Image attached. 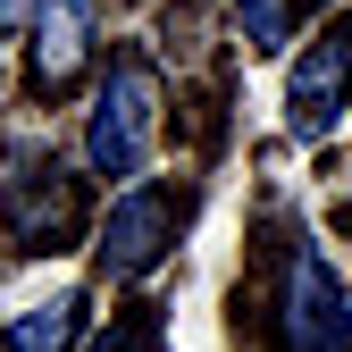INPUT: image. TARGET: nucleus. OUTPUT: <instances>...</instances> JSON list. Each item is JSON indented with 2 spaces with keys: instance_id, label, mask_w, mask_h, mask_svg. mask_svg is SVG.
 <instances>
[{
  "instance_id": "f257e3e1",
  "label": "nucleus",
  "mask_w": 352,
  "mask_h": 352,
  "mask_svg": "<svg viewBox=\"0 0 352 352\" xmlns=\"http://www.w3.org/2000/svg\"><path fill=\"white\" fill-rule=\"evenodd\" d=\"M151 135H160V67L143 51H118L93 118H84V160H93V176H143Z\"/></svg>"
},
{
  "instance_id": "f03ea898",
  "label": "nucleus",
  "mask_w": 352,
  "mask_h": 352,
  "mask_svg": "<svg viewBox=\"0 0 352 352\" xmlns=\"http://www.w3.org/2000/svg\"><path fill=\"white\" fill-rule=\"evenodd\" d=\"M277 352H352V311H344V285L319 260L311 235L285 243V269H277Z\"/></svg>"
},
{
  "instance_id": "7ed1b4c3",
  "label": "nucleus",
  "mask_w": 352,
  "mask_h": 352,
  "mask_svg": "<svg viewBox=\"0 0 352 352\" xmlns=\"http://www.w3.org/2000/svg\"><path fill=\"white\" fill-rule=\"evenodd\" d=\"M0 218H9L17 252H67L84 235V185L59 160L9 151V176H0Z\"/></svg>"
},
{
  "instance_id": "20e7f679",
  "label": "nucleus",
  "mask_w": 352,
  "mask_h": 352,
  "mask_svg": "<svg viewBox=\"0 0 352 352\" xmlns=\"http://www.w3.org/2000/svg\"><path fill=\"white\" fill-rule=\"evenodd\" d=\"M176 218H185V201L168 185H126L101 218V277H118V285L151 277L168 260V243H176Z\"/></svg>"
},
{
  "instance_id": "39448f33",
  "label": "nucleus",
  "mask_w": 352,
  "mask_h": 352,
  "mask_svg": "<svg viewBox=\"0 0 352 352\" xmlns=\"http://www.w3.org/2000/svg\"><path fill=\"white\" fill-rule=\"evenodd\" d=\"M344 101H352V9L336 17V25H319L311 34V51L294 59V84H285V126L302 143H319L327 126L344 118Z\"/></svg>"
},
{
  "instance_id": "423d86ee",
  "label": "nucleus",
  "mask_w": 352,
  "mask_h": 352,
  "mask_svg": "<svg viewBox=\"0 0 352 352\" xmlns=\"http://www.w3.org/2000/svg\"><path fill=\"white\" fill-rule=\"evenodd\" d=\"M25 25H34V84L42 93H67L93 59V25H101V0H25Z\"/></svg>"
},
{
  "instance_id": "0eeeda50",
  "label": "nucleus",
  "mask_w": 352,
  "mask_h": 352,
  "mask_svg": "<svg viewBox=\"0 0 352 352\" xmlns=\"http://www.w3.org/2000/svg\"><path fill=\"white\" fill-rule=\"evenodd\" d=\"M76 327H84V294H51V302H34V311H17L9 352H67Z\"/></svg>"
},
{
  "instance_id": "6e6552de",
  "label": "nucleus",
  "mask_w": 352,
  "mask_h": 352,
  "mask_svg": "<svg viewBox=\"0 0 352 352\" xmlns=\"http://www.w3.org/2000/svg\"><path fill=\"white\" fill-rule=\"evenodd\" d=\"M227 9L243 17V42L260 59H277L285 42H294V0H227Z\"/></svg>"
},
{
  "instance_id": "1a4fd4ad",
  "label": "nucleus",
  "mask_w": 352,
  "mask_h": 352,
  "mask_svg": "<svg viewBox=\"0 0 352 352\" xmlns=\"http://www.w3.org/2000/svg\"><path fill=\"white\" fill-rule=\"evenodd\" d=\"M160 336H168V319H160V302H126V319L93 344V352H160Z\"/></svg>"
},
{
  "instance_id": "9d476101",
  "label": "nucleus",
  "mask_w": 352,
  "mask_h": 352,
  "mask_svg": "<svg viewBox=\"0 0 352 352\" xmlns=\"http://www.w3.org/2000/svg\"><path fill=\"white\" fill-rule=\"evenodd\" d=\"M17 9H25V0H0V34H9V17H17Z\"/></svg>"
}]
</instances>
